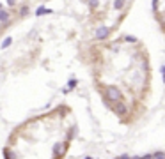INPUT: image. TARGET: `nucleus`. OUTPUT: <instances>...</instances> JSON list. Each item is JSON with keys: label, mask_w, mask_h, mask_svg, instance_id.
<instances>
[{"label": "nucleus", "mask_w": 165, "mask_h": 159, "mask_svg": "<svg viewBox=\"0 0 165 159\" xmlns=\"http://www.w3.org/2000/svg\"><path fill=\"white\" fill-rule=\"evenodd\" d=\"M110 28L107 27V25H101V27H98L96 30H94V39L96 41H107L108 37H110Z\"/></svg>", "instance_id": "f257e3e1"}, {"label": "nucleus", "mask_w": 165, "mask_h": 159, "mask_svg": "<svg viewBox=\"0 0 165 159\" xmlns=\"http://www.w3.org/2000/svg\"><path fill=\"white\" fill-rule=\"evenodd\" d=\"M75 85H76V80H69V89H73Z\"/></svg>", "instance_id": "f8f14e48"}, {"label": "nucleus", "mask_w": 165, "mask_h": 159, "mask_svg": "<svg viewBox=\"0 0 165 159\" xmlns=\"http://www.w3.org/2000/svg\"><path fill=\"white\" fill-rule=\"evenodd\" d=\"M9 23H11V14H9L7 11H0V25L5 27Z\"/></svg>", "instance_id": "f03ea898"}, {"label": "nucleus", "mask_w": 165, "mask_h": 159, "mask_svg": "<svg viewBox=\"0 0 165 159\" xmlns=\"http://www.w3.org/2000/svg\"><path fill=\"white\" fill-rule=\"evenodd\" d=\"M154 159H165V152H156L154 154Z\"/></svg>", "instance_id": "9d476101"}, {"label": "nucleus", "mask_w": 165, "mask_h": 159, "mask_svg": "<svg viewBox=\"0 0 165 159\" xmlns=\"http://www.w3.org/2000/svg\"><path fill=\"white\" fill-rule=\"evenodd\" d=\"M122 41H126V42H130V44H135V42H139V39L135 37V36H122Z\"/></svg>", "instance_id": "423d86ee"}, {"label": "nucleus", "mask_w": 165, "mask_h": 159, "mask_svg": "<svg viewBox=\"0 0 165 159\" xmlns=\"http://www.w3.org/2000/svg\"><path fill=\"white\" fill-rule=\"evenodd\" d=\"M0 11H2V4H0Z\"/></svg>", "instance_id": "ddd939ff"}, {"label": "nucleus", "mask_w": 165, "mask_h": 159, "mask_svg": "<svg viewBox=\"0 0 165 159\" xmlns=\"http://www.w3.org/2000/svg\"><path fill=\"white\" fill-rule=\"evenodd\" d=\"M124 5H126V0H114V4H112V7H114L116 11H121Z\"/></svg>", "instance_id": "20e7f679"}, {"label": "nucleus", "mask_w": 165, "mask_h": 159, "mask_svg": "<svg viewBox=\"0 0 165 159\" xmlns=\"http://www.w3.org/2000/svg\"><path fill=\"white\" fill-rule=\"evenodd\" d=\"M45 14H53V11L48 9V7H45V5H39V7L36 9V16H45Z\"/></svg>", "instance_id": "7ed1b4c3"}, {"label": "nucleus", "mask_w": 165, "mask_h": 159, "mask_svg": "<svg viewBox=\"0 0 165 159\" xmlns=\"http://www.w3.org/2000/svg\"><path fill=\"white\" fill-rule=\"evenodd\" d=\"M98 5H99L98 0H89V7L91 9H98Z\"/></svg>", "instance_id": "1a4fd4ad"}, {"label": "nucleus", "mask_w": 165, "mask_h": 159, "mask_svg": "<svg viewBox=\"0 0 165 159\" xmlns=\"http://www.w3.org/2000/svg\"><path fill=\"white\" fill-rule=\"evenodd\" d=\"M28 13H30V7H28V5H22V7H20V11H18V14L22 16V18L28 16Z\"/></svg>", "instance_id": "39448f33"}, {"label": "nucleus", "mask_w": 165, "mask_h": 159, "mask_svg": "<svg viewBox=\"0 0 165 159\" xmlns=\"http://www.w3.org/2000/svg\"><path fill=\"white\" fill-rule=\"evenodd\" d=\"M11 42H13V39H11V37H5V39L2 41V44H0V48H2V50H5L7 46H11Z\"/></svg>", "instance_id": "6e6552de"}, {"label": "nucleus", "mask_w": 165, "mask_h": 159, "mask_svg": "<svg viewBox=\"0 0 165 159\" xmlns=\"http://www.w3.org/2000/svg\"><path fill=\"white\" fill-rule=\"evenodd\" d=\"M5 4H7L9 7H14V5H16V0H5Z\"/></svg>", "instance_id": "9b49d317"}, {"label": "nucleus", "mask_w": 165, "mask_h": 159, "mask_svg": "<svg viewBox=\"0 0 165 159\" xmlns=\"http://www.w3.org/2000/svg\"><path fill=\"white\" fill-rule=\"evenodd\" d=\"M151 5H153V13L158 14V9H160V0H151Z\"/></svg>", "instance_id": "0eeeda50"}]
</instances>
